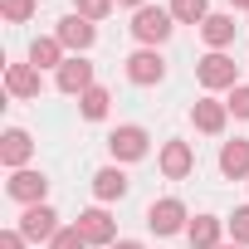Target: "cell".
<instances>
[{
    "label": "cell",
    "instance_id": "cell-14",
    "mask_svg": "<svg viewBox=\"0 0 249 249\" xmlns=\"http://www.w3.org/2000/svg\"><path fill=\"white\" fill-rule=\"evenodd\" d=\"M44 88V73L35 64H5V93L10 98H39Z\"/></svg>",
    "mask_w": 249,
    "mask_h": 249
},
{
    "label": "cell",
    "instance_id": "cell-19",
    "mask_svg": "<svg viewBox=\"0 0 249 249\" xmlns=\"http://www.w3.org/2000/svg\"><path fill=\"white\" fill-rule=\"evenodd\" d=\"M220 176H230V181H244L249 176V142L244 137L220 142Z\"/></svg>",
    "mask_w": 249,
    "mask_h": 249
},
{
    "label": "cell",
    "instance_id": "cell-13",
    "mask_svg": "<svg viewBox=\"0 0 249 249\" xmlns=\"http://www.w3.org/2000/svg\"><path fill=\"white\" fill-rule=\"evenodd\" d=\"M127 171H122L117 161L112 166H98L93 171V196H98V205H112V200H122V196H127Z\"/></svg>",
    "mask_w": 249,
    "mask_h": 249
},
{
    "label": "cell",
    "instance_id": "cell-1",
    "mask_svg": "<svg viewBox=\"0 0 249 249\" xmlns=\"http://www.w3.org/2000/svg\"><path fill=\"white\" fill-rule=\"evenodd\" d=\"M132 39L142 44V49H157V44H166L171 39V30H176V20H171V5H142V10H132Z\"/></svg>",
    "mask_w": 249,
    "mask_h": 249
},
{
    "label": "cell",
    "instance_id": "cell-6",
    "mask_svg": "<svg viewBox=\"0 0 249 249\" xmlns=\"http://www.w3.org/2000/svg\"><path fill=\"white\" fill-rule=\"evenodd\" d=\"M54 39H59L69 54H88V49L98 44V25L83 20V15H64V20L54 25Z\"/></svg>",
    "mask_w": 249,
    "mask_h": 249
},
{
    "label": "cell",
    "instance_id": "cell-2",
    "mask_svg": "<svg viewBox=\"0 0 249 249\" xmlns=\"http://www.w3.org/2000/svg\"><path fill=\"white\" fill-rule=\"evenodd\" d=\"M107 152H112V161H117V166L142 161V157L152 152V132H147V127H137V122H122V127H112V132H107Z\"/></svg>",
    "mask_w": 249,
    "mask_h": 249
},
{
    "label": "cell",
    "instance_id": "cell-7",
    "mask_svg": "<svg viewBox=\"0 0 249 249\" xmlns=\"http://www.w3.org/2000/svg\"><path fill=\"white\" fill-rule=\"evenodd\" d=\"M73 225H78V234H83V239H88L93 249H112V244H117V220H112V215H107L103 205L83 210V215H78Z\"/></svg>",
    "mask_w": 249,
    "mask_h": 249
},
{
    "label": "cell",
    "instance_id": "cell-12",
    "mask_svg": "<svg viewBox=\"0 0 249 249\" xmlns=\"http://www.w3.org/2000/svg\"><path fill=\"white\" fill-rule=\"evenodd\" d=\"M35 157V137L25 127H10L5 137H0V161H5V171H25Z\"/></svg>",
    "mask_w": 249,
    "mask_h": 249
},
{
    "label": "cell",
    "instance_id": "cell-22",
    "mask_svg": "<svg viewBox=\"0 0 249 249\" xmlns=\"http://www.w3.org/2000/svg\"><path fill=\"white\" fill-rule=\"evenodd\" d=\"M35 10H39V0H0V15H5L10 25H25Z\"/></svg>",
    "mask_w": 249,
    "mask_h": 249
},
{
    "label": "cell",
    "instance_id": "cell-18",
    "mask_svg": "<svg viewBox=\"0 0 249 249\" xmlns=\"http://www.w3.org/2000/svg\"><path fill=\"white\" fill-rule=\"evenodd\" d=\"M234 35H239V25H234V15H225V10H210V20L200 25V39H205L210 49H230Z\"/></svg>",
    "mask_w": 249,
    "mask_h": 249
},
{
    "label": "cell",
    "instance_id": "cell-23",
    "mask_svg": "<svg viewBox=\"0 0 249 249\" xmlns=\"http://www.w3.org/2000/svg\"><path fill=\"white\" fill-rule=\"evenodd\" d=\"M225 230H230V239H234V244H244V249H249V205H239V210L225 220Z\"/></svg>",
    "mask_w": 249,
    "mask_h": 249
},
{
    "label": "cell",
    "instance_id": "cell-27",
    "mask_svg": "<svg viewBox=\"0 0 249 249\" xmlns=\"http://www.w3.org/2000/svg\"><path fill=\"white\" fill-rule=\"evenodd\" d=\"M0 249H30V239H25V234L10 225V230H0Z\"/></svg>",
    "mask_w": 249,
    "mask_h": 249
},
{
    "label": "cell",
    "instance_id": "cell-26",
    "mask_svg": "<svg viewBox=\"0 0 249 249\" xmlns=\"http://www.w3.org/2000/svg\"><path fill=\"white\" fill-rule=\"evenodd\" d=\"M225 107H230V117H244V122H249V88H244V83H239V88H230Z\"/></svg>",
    "mask_w": 249,
    "mask_h": 249
},
{
    "label": "cell",
    "instance_id": "cell-11",
    "mask_svg": "<svg viewBox=\"0 0 249 249\" xmlns=\"http://www.w3.org/2000/svg\"><path fill=\"white\" fill-rule=\"evenodd\" d=\"M54 88H59V93H69V98H83V93L93 88V64H88L83 54H69V59H64V69L54 73Z\"/></svg>",
    "mask_w": 249,
    "mask_h": 249
},
{
    "label": "cell",
    "instance_id": "cell-24",
    "mask_svg": "<svg viewBox=\"0 0 249 249\" xmlns=\"http://www.w3.org/2000/svg\"><path fill=\"white\" fill-rule=\"evenodd\" d=\"M112 5H117V0H78V10H73V15H83V20H93V25H98V20H107V15H112Z\"/></svg>",
    "mask_w": 249,
    "mask_h": 249
},
{
    "label": "cell",
    "instance_id": "cell-5",
    "mask_svg": "<svg viewBox=\"0 0 249 249\" xmlns=\"http://www.w3.org/2000/svg\"><path fill=\"white\" fill-rule=\"evenodd\" d=\"M191 225V215H186V200H176V196H161V200H152L147 205V230H157V234H181Z\"/></svg>",
    "mask_w": 249,
    "mask_h": 249
},
{
    "label": "cell",
    "instance_id": "cell-30",
    "mask_svg": "<svg viewBox=\"0 0 249 249\" xmlns=\"http://www.w3.org/2000/svg\"><path fill=\"white\" fill-rule=\"evenodd\" d=\"M230 5H234V10H249V0H230Z\"/></svg>",
    "mask_w": 249,
    "mask_h": 249
},
{
    "label": "cell",
    "instance_id": "cell-3",
    "mask_svg": "<svg viewBox=\"0 0 249 249\" xmlns=\"http://www.w3.org/2000/svg\"><path fill=\"white\" fill-rule=\"evenodd\" d=\"M196 78L205 93H220V88H239V64L225 54V49H210L200 64H196Z\"/></svg>",
    "mask_w": 249,
    "mask_h": 249
},
{
    "label": "cell",
    "instance_id": "cell-20",
    "mask_svg": "<svg viewBox=\"0 0 249 249\" xmlns=\"http://www.w3.org/2000/svg\"><path fill=\"white\" fill-rule=\"evenodd\" d=\"M107 107H112V93H107L103 83H93V88L78 98V112H83L88 122H103V117H107Z\"/></svg>",
    "mask_w": 249,
    "mask_h": 249
},
{
    "label": "cell",
    "instance_id": "cell-29",
    "mask_svg": "<svg viewBox=\"0 0 249 249\" xmlns=\"http://www.w3.org/2000/svg\"><path fill=\"white\" fill-rule=\"evenodd\" d=\"M117 5H127V10H142V5H147V0H117Z\"/></svg>",
    "mask_w": 249,
    "mask_h": 249
},
{
    "label": "cell",
    "instance_id": "cell-4",
    "mask_svg": "<svg viewBox=\"0 0 249 249\" xmlns=\"http://www.w3.org/2000/svg\"><path fill=\"white\" fill-rule=\"evenodd\" d=\"M15 230H20L30 244H54V234H59L64 225H59L54 205H25V215L15 220Z\"/></svg>",
    "mask_w": 249,
    "mask_h": 249
},
{
    "label": "cell",
    "instance_id": "cell-16",
    "mask_svg": "<svg viewBox=\"0 0 249 249\" xmlns=\"http://www.w3.org/2000/svg\"><path fill=\"white\" fill-rule=\"evenodd\" d=\"M64 59H69V49H64L54 35H39V39L30 44V54H25V64H35L39 73H44V69H54V73H59V69H64Z\"/></svg>",
    "mask_w": 249,
    "mask_h": 249
},
{
    "label": "cell",
    "instance_id": "cell-31",
    "mask_svg": "<svg viewBox=\"0 0 249 249\" xmlns=\"http://www.w3.org/2000/svg\"><path fill=\"white\" fill-rule=\"evenodd\" d=\"M220 249H244V244H234V239H230V244H220Z\"/></svg>",
    "mask_w": 249,
    "mask_h": 249
},
{
    "label": "cell",
    "instance_id": "cell-25",
    "mask_svg": "<svg viewBox=\"0 0 249 249\" xmlns=\"http://www.w3.org/2000/svg\"><path fill=\"white\" fill-rule=\"evenodd\" d=\"M49 249H93V244L78 234V225H64V230L54 234V244H49Z\"/></svg>",
    "mask_w": 249,
    "mask_h": 249
},
{
    "label": "cell",
    "instance_id": "cell-17",
    "mask_svg": "<svg viewBox=\"0 0 249 249\" xmlns=\"http://www.w3.org/2000/svg\"><path fill=\"white\" fill-rule=\"evenodd\" d=\"M186 239H191L196 249H220V244H225V220H220V215H196V220L186 225Z\"/></svg>",
    "mask_w": 249,
    "mask_h": 249
},
{
    "label": "cell",
    "instance_id": "cell-10",
    "mask_svg": "<svg viewBox=\"0 0 249 249\" xmlns=\"http://www.w3.org/2000/svg\"><path fill=\"white\" fill-rule=\"evenodd\" d=\"M127 78H132L137 88L161 83V78H166V59H161V49H132V54H127Z\"/></svg>",
    "mask_w": 249,
    "mask_h": 249
},
{
    "label": "cell",
    "instance_id": "cell-21",
    "mask_svg": "<svg viewBox=\"0 0 249 249\" xmlns=\"http://www.w3.org/2000/svg\"><path fill=\"white\" fill-rule=\"evenodd\" d=\"M171 20L176 25H205L210 20V0H171Z\"/></svg>",
    "mask_w": 249,
    "mask_h": 249
},
{
    "label": "cell",
    "instance_id": "cell-8",
    "mask_svg": "<svg viewBox=\"0 0 249 249\" xmlns=\"http://www.w3.org/2000/svg\"><path fill=\"white\" fill-rule=\"evenodd\" d=\"M157 166H161V176H166V181H186V176L196 171V147H191V142H181V137H171V142H161Z\"/></svg>",
    "mask_w": 249,
    "mask_h": 249
},
{
    "label": "cell",
    "instance_id": "cell-9",
    "mask_svg": "<svg viewBox=\"0 0 249 249\" xmlns=\"http://www.w3.org/2000/svg\"><path fill=\"white\" fill-rule=\"evenodd\" d=\"M5 196L10 200H20V205H44V196H49V176L44 171H10V181H5Z\"/></svg>",
    "mask_w": 249,
    "mask_h": 249
},
{
    "label": "cell",
    "instance_id": "cell-28",
    "mask_svg": "<svg viewBox=\"0 0 249 249\" xmlns=\"http://www.w3.org/2000/svg\"><path fill=\"white\" fill-rule=\"evenodd\" d=\"M112 249H147V244H137V239H117Z\"/></svg>",
    "mask_w": 249,
    "mask_h": 249
},
{
    "label": "cell",
    "instance_id": "cell-15",
    "mask_svg": "<svg viewBox=\"0 0 249 249\" xmlns=\"http://www.w3.org/2000/svg\"><path fill=\"white\" fill-rule=\"evenodd\" d=\"M191 122H196V132L220 137V132H225V122H230V107H225L220 98H200V103L191 107Z\"/></svg>",
    "mask_w": 249,
    "mask_h": 249
}]
</instances>
